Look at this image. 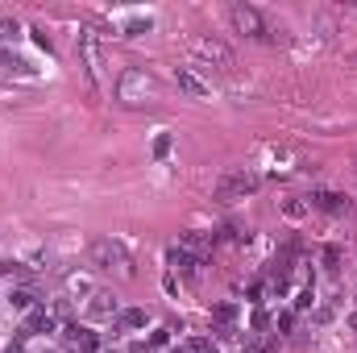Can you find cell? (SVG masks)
I'll list each match as a JSON object with an SVG mask.
<instances>
[{
    "instance_id": "cell-10",
    "label": "cell",
    "mask_w": 357,
    "mask_h": 353,
    "mask_svg": "<svg viewBox=\"0 0 357 353\" xmlns=\"http://www.w3.org/2000/svg\"><path fill=\"white\" fill-rule=\"evenodd\" d=\"M312 208H320V212H333V216H341V212H349V200H345L341 191H312Z\"/></svg>"
},
{
    "instance_id": "cell-16",
    "label": "cell",
    "mask_w": 357,
    "mask_h": 353,
    "mask_svg": "<svg viewBox=\"0 0 357 353\" xmlns=\"http://www.w3.org/2000/svg\"><path fill=\"white\" fill-rule=\"evenodd\" d=\"M175 353H195V350H175Z\"/></svg>"
},
{
    "instance_id": "cell-9",
    "label": "cell",
    "mask_w": 357,
    "mask_h": 353,
    "mask_svg": "<svg viewBox=\"0 0 357 353\" xmlns=\"http://www.w3.org/2000/svg\"><path fill=\"white\" fill-rule=\"evenodd\" d=\"M79 54H84V71H88L91 88H100V50H96L91 33H79Z\"/></svg>"
},
{
    "instance_id": "cell-7",
    "label": "cell",
    "mask_w": 357,
    "mask_h": 353,
    "mask_svg": "<svg viewBox=\"0 0 357 353\" xmlns=\"http://www.w3.org/2000/svg\"><path fill=\"white\" fill-rule=\"evenodd\" d=\"M63 337H67V345L75 353H100V333L96 329H88V324H63Z\"/></svg>"
},
{
    "instance_id": "cell-2",
    "label": "cell",
    "mask_w": 357,
    "mask_h": 353,
    "mask_svg": "<svg viewBox=\"0 0 357 353\" xmlns=\"http://www.w3.org/2000/svg\"><path fill=\"white\" fill-rule=\"evenodd\" d=\"M88 254H91V266H100V270H108V274H121V278H133V258H129V250H125L121 241L96 237Z\"/></svg>"
},
{
    "instance_id": "cell-12",
    "label": "cell",
    "mask_w": 357,
    "mask_h": 353,
    "mask_svg": "<svg viewBox=\"0 0 357 353\" xmlns=\"http://www.w3.org/2000/svg\"><path fill=\"white\" fill-rule=\"evenodd\" d=\"M8 308H17V312H33V308H38V291L25 287V283L8 287Z\"/></svg>"
},
{
    "instance_id": "cell-13",
    "label": "cell",
    "mask_w": 357,
    "mask_h": 353,
    "mask_svg": "<svg viewBox=\"0 0 357 353\" xmlns=\"http://www.w3.org/2000/svg\"><path fill=\"white\" fill-rule=\"evenodd\" d=\"M116 324H121L125 333H137V329H146V324H150V312H146V308H121Z\"/></svg>"
},
{
    "instance_id": "cell-1",
    "label": "cell",
    "mask_w": 357,
    "mask_h": 353,
    "mask_svg": "<svg viewBox=\"0 0 357 353\" xmlns=\"http://www.w3.org/2000/svg\"><path fill=\"white\" fill-rule=\"evenodd\" d=\"M116 104L121 108H154L162 100V84L146 71V67H125L116 75Z\"/></svg>"
},
{
    "instance_id": "cell-17",
    "label": "cell",
    "mask_w": 357,
    "mask_h": 353,
    "mask_svg": "<svg viewBox=\"0 0 357 353\" xmlns=\"http://www.w3.org/2000/svg\"><path fill=\"white\" fill-rule=\"evenodd\" d=\"M354 324H357V320H354Z\"/></svg>"
},
{
    "instance_id": "cell-11",
    "label": "cell",
    "mask_w": 357,
    "mask_h": 353,
    "mask_svg": "<svg viewBox=\"0 0 357 353\" xmlns=\"http://www.w3.org/2000/svg\"><path fill=\"white\" fill-rule=\"evenodd\" d=\"M63 287H67V299H84V303H88V299H91V291H96L91 274H79V270H71V274L63 278Z\"/></svg>"
},
{
    "instance_id": "cell-4",
    "label": "cell",
    "mask_w": 357,
    "mask_h": 353,
    "mask_svg": "<svg viewBox=\"0 0 357 353\" xmlns=\"http://www.w3.org/2000/svg\"><path fill=\"white\" fill-rule=\"evenodd\" d=\"M254 191H258V175H250V171H233V175H225L216 183V200H225V204L245 200V195H254Z\"/></svg>"
},
{
    "instance_id": "cell-8",
    "label": "cell",
    "mask_w": 357,
    "mask_h": 353,
    "mask_svg": "<svg viewBox=\"0 0 357 353\" xmlns=\"http://www.w3.org/2000/svg\"><path fill=\"white\" fill-rule=\"evenodd\" d=\"M84 308H88L91 320H116V316H121L116 295H112V291H104V287H96V291H91V299L84 303Z\"/></svg>"
},
{
    "instance_id": "cell-15",
    "label": "cell",
    "mask_w": 357,
    "mask_h": 353,
    "mask_svg": "<svg viewBox=\"0 0 357 353\" xmlns=\"http://www.w3.org/2000/svg\"><path fill=\"white\" fill-rule=\"evenodd\" d=\"M195 353H220V350H212V345H191Z\"/></svg>"
},
{
    "instance_id": "cell-3",
    "label": "cell",
    "mask_w": 357,
    "mask_h": 353,
    "mask_svg": "<svg viewBox=\"0 0 357 353\" xmlns=\"http://www.w3.org/2000/svg\"><path fill=\"white\" fill-rule=\"evenodd\" d=\"M229 21H233V29H237V33H245V38H254V42L270 38L266 17H262L254 4H233V8H229Z\"/></svg>"
},
{
    "instance_id": "cell-14",
    "label": "cell",
    "mask_w": 357,
    "mask_h": 353,
    "mask_svg": "<svg viewBox=\"0 0 357 353\" xmlns=\"http://www.w3.org/2000/svg\"><path fill=\"white\" fill-rule=\"evenodd\" d=\"M167 258H171V266H175V270H183V274H191V270H195V262H199V258H195V254H187L183 246H175Z\"/></svg>"
},
{
    "instance_id": "cell-6",
    "label": "cell",
    "mask_w": 357,
    "mask_h": 353,
    "mask_svg": "<svg viewBox=\"0 0 357 353\" xmlns=\"http://www.w3.org/2000/svg\"><path fill=\"white\" fill-rule=\"evenodd\" d=\"M175 88L187 96V100H208L212 96V84L195 71V67H175Z\"/></svg>"
},
{
    "instance_id": "cell-5",
    "label": "cell",
    "mask_w": 357,
    "mask_h": 353,
    "mask_svg": "<svg viewBox=\"0 0 357 353\" xmlns=\"http://www.w3.org/2000/svg\"><path fill=\"white\" fill-rule=\"evenodd\" d=\"M191 46H195V54H199V59L216 63L220 71H233V63H237V59H233V50H229V46L220 42V38H195Z\"/></svg>"
}]
</instances>
